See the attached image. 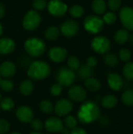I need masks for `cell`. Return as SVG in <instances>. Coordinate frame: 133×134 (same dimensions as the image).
Here are the masks:
<instances>
[{
    "instance_id": "1",
    "label": "cell",
    "mask_w": 133,
    "mask_h": 134,
    "mask_svg": "<svg viewBox=\"0 0 133 134\" xmlns=\"http://www.w3.org/2000/svg\"><path fill=\"white\" fill-rule=\"evenodd\" d=\"M100 116V110L96 103L92 100L84 102L78 111V119L81 123L89 124L96 121Z\"/></svg>"
},
{
    "instance_id": "2",
    "label": "cell",
    "mask_w": 133,
    "mask_h": 134,
    "mask_svg": "<svg viewBox=\"0 0 133 134\" xmlns=\"http://www.w3.org/2000/svg\"><path fill=\"white\" fill-rule=\"evenodd\" d=\"M51 72L49 64L43 60H34L28 67L27 75L33 80L39 81L47 78Z\"/></svg>"
},
{
    "instance_id": "3",
    "label": "cell",
    "mask_w": 133,
    "mask_h": 134,
    "mask_svg": "<svg viewBox=\"0 0 133 134\" xmlns=\"http://www.w3.org/2000/svg\"><path fill=\"white\" fill-rule=\"evenodd\" d=\"M24 48L30 56L38 57L43 55L45 51L46 46L42 39L36 37H32L27 38L24 42Z\"/></svg>"
},
{
    "instance_id": "4",
    "label": "cell",
    "mask_w": 133,
    "mask_h": 134,
    "mask_svg": "<svg viewBox=\"0 0 133 134\" xmlns=\"http://www.w3.org/2000/svg\"><path fill=\"white\" fill-rule=\"evenodd\" d=\"M42 22V16L38 11L34 9L29 10L26 13L23 18L22 25L27 31H34L38 27Z\"/></svg>"
},
{
    "instance_id": "5",
    "label": "cell",
    "mask_w": 133,
    "mask_h": 134,
    "mask_svg": "<svg viewBox=\"0 0 133 134\" xmlns=\"http://www.w3.org/2000/svg\"><path fill=\"white\" fill-rule=\"evenodd\" d=\"M76 78V75L74 71L67 67L60 68L56 75V79L59 84L63 87L71 86Z\"/></svg>"
},
{
    "instance_id": "6",
    "label": "cell",
    "mask_w": 133,
    "mask_h": 134,
    "mask_svg": "<svg viewBox=\"0 0 133 134\" xmlns=\"http://www.w3.org/2000/svg\"><path fill=\"white\" fill-rule=\"evenodd\" d=\"M103 23V19L99 16L89 15L84 20V27L88 32L96 35L102 31Z\"/></svg>"
},
{
    "instance_id": "7",
    "label": "cell",
    "mask_w": 133,
    "mask_h": 134,
    "mask_svg": "<svg viewBox=\"0 0 133 134\" xmlns=\"http://www.w3.org/2000/svg\"><path fill=\"white\" fill-rule=\"evenodd\" d=\"M92 49L98 53H107L111 49L110 40L105 36L95 37L91 42Z\"/></svg>"
},
{
    "instance_id": "8",
    "label": "cell",
    "mask_w": 133,
    "mask_h": 134,
    "mask_svg": "<svg viewBox=\"0 0 133 134\" xmlns=\"http://www.w3.org/2000/svg\"><path fill=\"white\" fill-rule=\"evenodd\" d=\"M49 13L54 16H62L67 11V5L61 0H50L47 3Z\"/></svg>"
},
{
    "instance_id": "9",
    "label": "cell",
    "mask_w": 133,
    "mask_h": 134,
    "mask_svg": "<svg viewBox=\"0 0 133 134\" xmlns=\"http://www.w3.org/2000/svg\"><path fill=\"white\" fill-rule=\"evenodd\" d=\"M73 104L72 102L66 98H63L59 100L54 105L55 113L59 116H67L73 110Z\"/></svg>"
},
{
    "instance_id": "10",
    "label": "cell",
    "mask_w": 133,
    "mask_h": 134,
    "mask_svg": "<svg viewBox=\"0 0 133 134\" xmlns=\"http://www.w3.org/2000/svg\"><path fill=\"white\" fill-rule=\"evenodd\" d=\"M60 32L67 38L74 36L79 31L78 24L73 20H67L62 23L60 27Z\"/></svg>"
},
{
    "instance_id": "11",
    "label": "cell",
    "mask_w": 133,
    "mask_h": 134,
    "mask_svg": "<svg viewBox=\"0 0 133 134\" xmlns=\"http://www.w3.org/2000/svg\"><path fill=\"white\" fill-rule=\"evenodd\" d=\"M121 22L127 30L133 31V9L129 6L123 7L119 13Z\"/></svg>"
},
{
    "instance_id": "12",
    "label": "cell",
    "mask_w": 133,
    "mask_h": 134,
    "mask_svg": "<svg viewBox=\"0 0 133 134\" xmlns=\"http://www.w3.org/2000/svg\"><path fill=\"white\" fill-rule=\"evenodd\" d=\"M67 57V50L61 46H54L49 50V58L54 63H61Z\"/></svg>"
},
{
    "instance_id": "13",
    "label": "cell",
    "mask_w": 133,
    "mask_h": 134,
    "mask_svg": "<svg viewBox=\"0 0 133 134\" xmlns=\"http://www.w3.org/2000/svg\"><path fill=\"white\" fill-rule=\"evenodd\" d=\"M69 98L75 102H83L86 97V90L80 86H71L67 92Z\"/></svg>"
},
{
    "instance_id": "14",
    "label": "cell",
    "mask_w": 133,
    "mask_h": 134,
    "mask_svg": "<svg viewBox=\"0 0 133 134\" xmlns=\"http://www.w3.org/2000/svg\"><path fill=\"white\" fill-rule=\"evenodd\" d=\"M45 128L49 133H60L63 128V122L58 117H50L45 120Z\"/></svg>"
},
{
    "instance_id": "15",
    "label": "cell",
    "mask_w": 133,
    "mask_h": 134,
    "mask_svg": "<svg viewBox=\"0 0 133 134\" xmlns=\"http://www.w3.org/2000/svg\"><path fill=\"white\" fill-rule=\"evenodd\" d=\"M16 118L23 123H29L34 118V112L32 109L28 106H20L16 111Z\"/></svg>"
},
{
    "instance_id": "16",
    "label": "cell",
    "mask_w": 133,
    "mask_h": 134,
    "mask_svg": "<svg viewBox=\"0 0 133 134\" xmlns=\"http://www.w3.org/2000/svg\"><path fill=\"white\" fill-rule=\"evenodd\" d=\"M16 65L11 61H5L0 65V76L4 79H9L16 73Z\"/></svg>"
},
{
    "instance_id": "17",
    "label": "cell",
    "mask_w": 133,
    "mask_h": 134,
    "mask_svg": "<svg viewBox=\"0 0 133 134\" xmlns=\"http://www.w3.org/2000/svg\"><path fill=\"white\" fill-rule=\"evenodd\" d=\"M15 42L9 38L3 37L0 38V53L1 54H9L15 49Z\"/></svg>"
},
{
    "instance_id": "18",
    "label": "cell",
    "mask_w": 133,
    "mask_h": 134,
    "mask_svg": "<svg viewBox=\"0 0 133 134\" xmlns=\"http://www.w3.org/2000/svg\"><path fill=\"white\" fill-rule=\"evenodd\" d=\"M107 82L110 88L114 91L120 90L124 85L122 78L117 73H111L107 77Z\"/></svg>"
},
{
    "instance_id": "19",
    "label": "cell",
    "mask_w": 133,
    "mask_h": 134,
    "mask_svg": "<svg viewBox=\"0 0 133 134\" xmlns=\"http://www.w3.org/2000/svg\"><path fill=\"white\" fill-rule=\"evenodd\" d=\"M20 92L21 94H23L24 96H28L30 95L34 90V84L33 82L30 79H25L24 80L19 87Z\"/></svg>"
},
{
    "instance_id": "20",
    "label": "cell",
    "mask_w": 133,
    "mask_h": 134,
    "mask_svg": "<svg viewBox=\"0 0 133 134\" xmlns=\"http://www.w3.org/2000/svg\"><path fill=\"white\" fill-rule=\"evenodd\" d=\"M101 104H102L103 107H104L105 108L111 109V108H114L117 105L118 99L115 96L111 95V94H108V95L104 96L102 98Z\"/></svg>"
},
{
    "instance_id": "21",
    "label": "cell",
    "mask_w": 133,
    "mask_h": 134,
    "mask_svg": "<svg viewBox=\"0 0 133 134\" xmlns=\"http://www.w3.org/2000/svg\"><path fill=\"white\" fill-rule=\"evenodd\" d=\"M60 34V31L59 27L56 26H50L46 28V30L45 31L44 35L46 39L49 41H53V40H56L59 37Z\"/></svg>"
},
{
    "instance_id": "22",
    "label": "cell",
    "mask_w": 133,
    "mask_h": 134,
    "mask_svg": "<svg viewBox=\"0 0 133 134\" xmlns=\"http://www.w3.org/2000/svg\"><path fill=\"white\" fill-rule=\"evenodd\" d=\"M78 75L79 78L82 80H86L89 78H91L93 75V70L86 64L81 65L78 69Z\"/></svg>"
},
{
    "instance_id": "23",
    "label": "cell",
    "mask_w": 133,
    "mask_h": 134,
    "mask_svg": "<svg viewBox=\"0 0 133 134\" xmlns=\"http://www.w3.org/2000/svg\"><path fill=\"white\" fill-rule=\"evenodd\" d=\"M85 86L88 90L91 92H96L100 89L101 83L98 79L91 77L85 80Z\"/></svg>"
},
{
    "instance_id": "24",
    "label": "cell",
    "mask_w": 133,
    "mask_h": 134,
    "mask_svg": "<svg viewBox=\"0 0 133 134\" xmlns=\"http://www.w3.org/2000/svg\"><path fill=\"white\" fill-rule=\"evenodd\" d=\"M92 9L98 15L103 14L107 9V4L104 0H93L92 3Z\"/></svg>"
},
{
    "instance_id": "25",
    "label": "cell",
    "mask_w": 133,
    "mask_h": 134,
    "mask_svg": "<svg viewBox=\"0 0 133 134\" xmlns=\"http://www.w3.org/2000/svg\"><path fill=\"white\" fill-rule=\"evenodd\" d=\"M129 34L126 29L118 30L114 35V40L118 44H124L129 40Z\"/></svg>"
},
{
    "instance_id": "26",
    "label": "cell",
    "mask_w": 133,
    "mask_h": 134,
    "mask_svg": "<svg viewBox=\"0 0 133 134\" xmlns=\"http://www.w3.org/2000/svg\"><path fill=\"white\" fill-rule=\"evenodd\" d=\"M103 61L105 64L111 68H114L118 64V58L114 53H107L103 57Z\"/></svg>"
},
{
    "instance_id": "27",
    "label": "cell",
    "mask_w": 133,
    "mask_h": 134,
    "mask_svg": "<svg viewBox=\"0 0 133 134\" xmlns=\"http://www.w3.org/2000/svg\"><path fill=\"white\" fill-rule=\"evenodd\" d=\"M14 107V101L10 97H3L0 100V108L3 111H11Z\"/></svg>"
},
{
    "instance_id": "28",
    "label": "cell",
    "mask_w": 133,
    "mask_h": 134,
    "mask_svg": "<svg viewBox=\"0 0 133 134\" xmlns=\"http://www.w3.org/2000/svg\"><path fill=\"white\" fill-rule=\"evenodd\" d=\"M67 58V63L68 68H70L71 70H72L74 71L79 68L81 64H80V61L77 57H75L74 55H71V56H68Z\"/></svg>"
},
{
    "instance_id": "29",
    "label": "cell",
    "mask_w": 133,
    "mask_h": 134,
    "mask_svg": "<svg viewBox=\"0 0 133 134\" xmlns=\"http://www.w3.org/2000/svg\"><path fill=\"white\" fill-rule=\"evenodd\" d=\"M39 108L43 113L50 114L54 111V106L49 100H43L39 104Z\"/></svg>"
},
{
    "instance_id": "30",
    "label": "cell",
    "mask_w": 133,
    "mask_h": 134,
    "mask_svg": "<svg viewBox=\"0 0 133 134\" xmlns=\"http://www.w3.org/2000/svg\"><path fill=\"white\" fill-rule=\"evenodd\" d=\"M69 13L74 18H80L84 14V9L78 4L73 5L69 9Z\"/></svg>"
},
{
    "instance_id": "31",
    "label": "cell",
    "mask_w": 133,
    "mask_h": 134,
    "mask_svg": "<svg viewBox=\"0 0 133 134\" xmlns=\"http://www.w3.org/2000/svg\"><path fill=\"white\" fill-rule=\"evenodd\" d=\"M122 102L127 106H133V90H129L122 95Z\"/></svg>"
},
{
    "instance_id": "32",
    "label": "cell",
    "mask_w": 133,
    "mask_h": 134,
    "mask_svg": "<svg viewBox=\"0 0 133 134\" xmlns=\"http://www.w3.org/2000/svg\"><path fill=\"white\" fill-rule=\"evenodd\" d=\"M123 74L127 80H133V62H128L123 68Z\"/></svg>"
},
{
    "instance_id": "33",
    "label": "cell",
    "mask_w": 133,
    "mask_h": 134,
    "mask_svg": "<svg viewBox=\"0 0 133 134\" xmlns=\"http://www.w3.org/2000/svg\"><path fill=\"white\" fill-rule=\"evenodd\" d=\"M78 120L73 115H67L64 119V125L66 128L68 130H73L74 128L77 127Z\"/></svg>"
},
{
    "instance_id": "34",
    "label": "cell",
    "mask_w": 133,
    "mask_h": 134,
    "mask_svg": "<svg viewBox=\"0 0 133 134\" xmlns=\"http://www.w3.org/2000/svg\"><path fill=\"white\" fill-rule=\"evenodd\" d=\"M0 86L4 92H10L13 89V82L9 79H1Z\"/></svg>"
},
{
    "instance_id": "35",
    "label": "cell",
    "mask_w": 133,
    "mask_h": 134,
    "mask_svg": "<svg viewBox=\"0 0 133 134\" xmlns=\"http://www.w3.org/2000/svg\"><path fill=\"white\" fill-rule=\"evenodd\" d=\"M32 6L34 8V10L41 11L47 7V2L46 0H34Z\"/></svg>"
},
{
    "instance_id": "36",
    "label": "cell",
    "mask_w": 133,
    "mask_h": 134,
    "mask_svg": "<svg viewBox=\"0 0 133 134\" xmlns=\"http://www.w3.org/2000/svg\"><path fill=\"white\" fill-rule=\"evenodd\" d=\"M117 20V16L113 12H108L106 13L103 17V22H105L107 24H114Z\"/></svg>"
},
{
    "instance_id": "37",
    "label": "cell",
    "mask_w": 133,
    "mask_h": 134,
    "mask_svg": "<svg viewBox=\"0 0 133 134\" xmlns=\"http://www.w3.org/2000/svg\"><path fill=\"white\" fill-rule=\"evenodd\" d=\"M63 91V86L59 84L58 82L54 83L51 87H50V93L53 97H58L62 93Z\"/></svg>"
},
{
    "instance_id": "38",
    "label": "cell",
    "mask_w": 133,
    "mask_h": 134,
    "mask_svg": "<svg viewBox=\"0 0 133 134\" xmlns=\"http://www.w3.org/2000/svg\"><path fill=\"white\" fill-rule=\"evenodd\" d=\"M119 57L122 61L128 62L131 59V52L126 48L122 49L119 52Z\"/></svg>"
},
{
    "instance_id": "39",
    "label": "cell",
    "mask_w": 133,
    "mask_h": 134,
    "mask_svg": "<svg viewBox=\"0 0 133 134\" xmlns=\"http://www.w3.org/2000/svg\"><path fill=\"white\" fill-rule=\"evenodd\" d=\"M30 123H31V128L34 131H37V132H39L40 130H42V128H43V126H44L43 122L40 119H33Z\"/></svg>"
},
{
    "instance_id": "40",
    "label": "cell",
    "mask_w": 133,
    "mask_h": 134,
    "mask_svg": "<svg viewBox=\"0 0 133 134\" xmlns=\"http://www.w3.org/2000/svg\"><path fill=\"white\" fill-rule=\"evenodd\" d=\"M10 129L9 123L3 119H0V134L6 133Z\"/></svg>"
},
{
    "instance_id": "41",
    "label": "cell",
    "mask_w": 133,
    "mask_h": 134,
    "mask_svg": "<svg viewBox=\"0 0 133 134\" xmlns=\"http://www.w3.org/2000/svg\"><path fill=\"white\" fill-rule=\"evenodd\" d=\"M121 5H122L121 0H108V3H107L109 9H111L112 11L118 10L120 8Z\"/></svg>"
},
{
    "instance_id": "42",
    "label": "cell",
    "mask_w": 133,
    "mask_h": 134,
    "mask_svg": "<svg viewBox=\"0 0 133 134\" xmlns=\"http://www.w3.org/2000/svg\"><path fill=\"white\" fill-rule=\"evenodd\" d=\"M98 64V60L96 57H89L87 58L86 60V65H88L89 67H90L91 68H95Z\"/></svg>"
},
{
    "instance_id": "43",
    "label": "cell",
    "mask_w": 133,
    "mask_h": 134,
    "mask_svg": "<svg viewBox=\"0 0 133 134\" xmlns=\"http://www.w3.org/2000/svg\"><path fill=\"white\" fill-rule=\"evenodd\" d=\"M70 134H87L86 131L80 127H75L70 132Z\"/></svg>"
},
{
    "instance_id": "44",
    "label": "cell",
    "mask_w": 133,
    "mask_h": 134,
    "mask_svg": "<svg viewBox=\"0 0 133 134\" xmlns=\"http://www.w3.org/2000/svg\"><path fill=\"white\" fill-rule=\"evenodd\" d=\"M5 6L3 5L2 3L0 2V19H2L4 15H5Z\"/></svg>"
},
{
    "instance_id": "45",
    "label": "cell",
    "mask_w": 133,
    "mask_h": 134,
    "mask_svg": "<svg viewBox=\"0 0 133 134\" xmlns=\"http://www.w3.org/2000/svg\"><path fill=\"white\" fill-rule=\"evenodd\" d=\"M60 133H61V134H70V130H68L66 127H63V130L60 131Z\"/></svg>"
},
{
    "instance_id": "46",
    "label": "cell",
    "mask_w": 133,
    "mask_h": 134,
    "mask_svg": "<svg viewBox=\"0 0 133 134\" xmlns=\"http://www.w3.org/2000/svg\"><path fill=\"white\" fill-rule=\"evenodd\" d=\"M129 42H130L131 45L133 46V34H132V35H129Z\"/></svg>"
},
{
    "instance_id": "47",
    "label": "cell",
    "mask_w": 133,
    "mask_h": 134,
    "mask_svg": "<svg viewBox=\"0 0 133 134\" xmlns=\"http://www.w3.org/2000/svg\"><path fill=\"white\" fill-rule=\"evenodd\" d=\"M2 31H3V27H2V24L0 22V37H1V35L2 34Z\"/></svg>"
},
{
    "instance_id": "48",
    "label": "cell",
    "mask_w": 133,
    "mask_h": 134,
    "mask_svg": "<svg viewBox=\"0 0 133 134\" xmlns=\"http://www.w3.org/2000/svg\"><path fill=\"white\" fill-rule=\"evenodd\" d=\"M29 134H42V133H40V132H37V131H34V132H32V133H31Z\"/></svg>"
},
{
    "instance_id": "49",
    "label": "cell",
    "mask_w": 133,
    "mask_h": 134,
    "mask_svg": "<svg viewBox=\"0 0 133 134\" xmlns=\"http://www.w3.org/2000/svg\"><path fill=\"white\" fill-rule=\"evenodd\" d=\"M10 134H22V133H19V132H13V133H11Z\"/></svg>"
},
{
    "instance_id": "50",
    "label": "cell",
    "mask_w": 133,
    "mask_h": 134,
    "mask_svg": "<svg viewBox=\"0 0 133 134\" xmlns=\"http://www.w3.org/2000/svg\"><path fill=\"white\" fill-rule=\"evenodd\" d=\"M1 99H2V95L0 94V100H1Z\"/></svg>"
},
{
    "instance_id": "51",
    "label": "cell",
    "mask_w": 133,
    "mask_h": 134,
    "mask_svg": "<svg viewBox=\"0 0 133 134\" xmlns=\"http://www.w3.org/2000/svg\"><path fill=\"white\" fill-rule=\"evenodd\" d=\"M1 79H1V76H0V82H1Z\"/></svg>"
}]
</instances>
